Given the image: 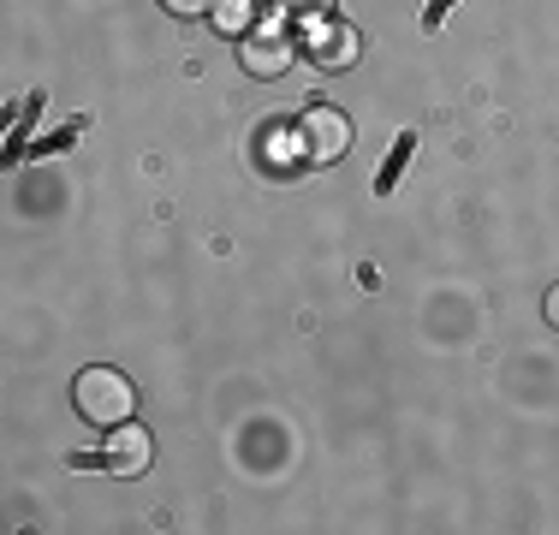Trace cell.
Wrapping results in <instances>:
<instances>
[{
	"mask_svg": "<svg viewBox=\"0 0 559 535\" xmlns=\"http://www.w3.org/2000/svg\"><path fill=\"white\" fill-rule=\"evenodd\" d=\"M298 54H304L298 36H286L280 24H269V31H250V36H245V48H238V66H245L250 78H286Z\"/></svg>",
	"mask_w": 559,
	"mask_h": 535,
	"instance_id": "3",
	"label": "cell"
},
{
	"mask_svg": "<svg viewBox=\"0 0 559 535\" xmlns=\"http://www.w3.org/2000/svg\"><path fill=\"white\" fill-rule=\"evenodd\" d=\"M209 24H215L221 36H238V43H245V36L257 31V0H215V7H209Z\"/></svg>",
	"mask_w": 559,
	"mask_h": 535,
	"instance_id": "6",
	"label": "cell"
},
{
	"mask_svg": "<svg viewBox=\"0 0 559 535\" xmlns=\"http://www.w3.org/2000/svg\"><path fill=\"white\" fill-rule=\"evenodd\" d=\"M542 316H548V321H554V328H559V286L548 292V304H542Z\"/></svg>",
	"mask_w": 559,
	"mask_h": 535,
	"instance_id": "9",
	"label": "cell"
},
{
	"mask_svg": "<svg viewBox=\"0 0 559 535\" xmlns=\"http://www.w3.org/2000/svg\"><path fill=\"white\" fill-rule=\"evenodd\" d=\"M274 7L286 12V19H304V24H310V19H328V12H334V0H274Z\"/></svg>",
	"mask_w": 559,
	"mask_h": 535,
	"instance_id": "7",
	"label": "cell"
},
{
	"mask_svg": "<svg viewBox=\"0 0 559 535\" xmlns=\"http://www.w3.org/2000/svg\"><path fill=\"white\" fill-rule=\"evenodd\" d=\"M72 411L96 428H119V423L138 417V387L119 369H84L72 381Z\"/></svg>",
	"mask_w": 559,
	"mask_h": 535,
	"instance_id": "1",
	"label": "cell"
},
{
	"mask_svg": "<svg viewBox=\"0 0 559 535\" xmlns=\"http://www.w3.org/2000/svg\"><path fill=\"white\" fill-rule=\"evenodd\" d=\"M298 43H304V54H310L322 72H345V66H357V31H352V24L310 19V31H304Z\"/></svg>",
	"mask_w": 559,
	"mask_h": 535,
	"instance_id": "4",
	"label": "cell"
},
{
	"mask_svg": "<svg viewBox=\"0 0 559 535\" xmlns=\"http://www.w3.org/2000/svg\"><path fill=\"white\" fill-rule=\"evenodd\" d=\"M298 143H304V160H310V167H334V160L352 150V119H345L340 107L316 102V107H304V119H298Z\"/></svg>",
	"mask_w": 559,
	"mask_h": 535,
	"instance_id": "2",
	"label": "cell"
},
{
	"mask_svg": "<svg viewBox=\"0 0 559 535\" xmlns=\"http://www.w3.org/2000/svg\"><path fill=\"white\" fill-rule=\"evenodd\" d=\"M162 7L173 12V19H209V7H215V0H162Z\"/></svg>",
	"mask_w": 559,
	"mask_h": 535,
	"instance_id": "8",
	"label": "cell"
},
{
	"mask_svg": "<svg viewBox=\"0 0 559 535\" xmlns=\"http://www.w3.org/2000/svg\"><path fill=\"white\" fill-rule=\"evenodd\" d=\"M150 459H155V440H150V428H138V417L108 428V452H102V471L108 476H143Z\"/></svg>",
	"mask_w": 559,
	"mask_h": 535,
	"instance_id": "5",
	"label": "cell"
}]
</instances>
